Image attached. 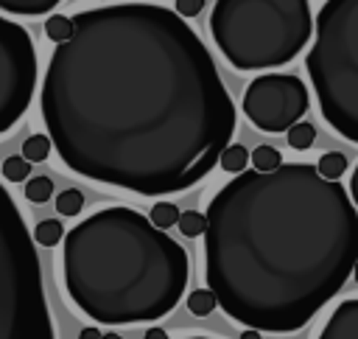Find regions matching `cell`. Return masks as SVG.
<instances>
[{"mask_svg":"<svg viewBox=\"0 0 358 339\" xmlns=\"http://www.w3.org/2000/svg\"><path fill=\"white\" fill-rule=\"evenodd\" d=\"M39 109L62 162L140 196L193 188L235 134V104L201 36L157 3L70 17Z\"/></svg>","mask_w":358,"mask_h":339,"instance_id":"1","label":"cell"},{"mask_svg":"<svg viewBox=\"0 0 358 339\" xmlns=\"http://www.w3.org/2000/svg\"><path fill=\"white\" fill-rule=\"evenodd\" d=\"M204 221L207 289L229 319L257 333L305 328L358 263V207L310 162L235 174Z\"/></svg>","mask_w":358,"mask_h":339,"instance_id":"2","label":"cell"},{"mask_svg":"<svg viewBox=\"0 0 358 339\" xmlns=\"http://www.w3.org/2000/svg\"><path fill=\"white\" fill-rule=\"evenodd\" d=\"M64 289L101 325L154 322L171 314L190 277L179 241L134 207H103L62 238Z\"/></svg>","mask_w":358,"mask_h":339,"instance_id":"3","label":"cell"},{"mask_svg":"<svg viewBox=\"0 0 358 339\" xmlns=\"http://www.w3.org/2000/svg\"><path fill=\"white\" fill-rule=\"evenodd\" d=\"M210 34L241 73L282 67L313 34L310 0H215Z\"/></svg>","mask_w":358,"mask_h":339,"instance_id":"4","label":"cell"},{"mask_svg":"<svg viewBox=\"0 0 358 339\" xmlns=\"http://www.w3.org/2000/svg\"><path fill=\"white\" fill-rule=\"evenodd\" d=\"M305 70L324 120L358 143V0H324Z\"/></svg>","mask_w":358,"mask_h":339,"instance_id":"5","label":"cell"},{"mask_svg":"<svg viewBox=\"0 0 358 339\" xmlns=\"http://www.w3.org/2000/svg\"><path fill=\"white\" fill-rule=\"evenodd\" d=\"M0 339H56L31 230L0 185Z\"/></svg>","mask_w":358,"mask_h":339,"instance_id":"6","label":"cell"},{"mask_svg":"<svg viewBox=\"0 0 358 339\" xmlns=\"http://www.w3.org/2000/svg\"><path fill=\"white\" fill-rule=\"evenodd\" d=\"M36 90V48L31 34L0 14V134L31 106Z\"/></svg>","mask_w":358,"mask_h":339,"instance_id":"7","label":"cell"},{"mask_svg":"<svg viewBox=\"0 0 358 339\" xmlns=\"http://www.w3.org/2000/svg\"><path fill=\"white\" fill-rule=\"evenodd\" d=\"M310 106L308 87L294 73H263L249 81L243 112L260 132H288Z\"/></svg>","mask_w":358,"mask_h":339,"instance_id":"8","label":"cell"},{"mask_svg":"<svg viewBox=\"0 0 358 339\" xmlns=\"http://www.w3.org/2000/svg\"><path fill=\"white\" fill-rule=\"evenodd\" d=\"M319 339H358V297L336 305V311L319 331Z\"/></svg>","mask_w":358,"mask_h":339,"instance_id":"9","label":"cell"},{"mask_svg":"<svg viewBox=\"0 0 358 339\" xmlns=\"http://www.w3.org/2000/svg\"><path fill=\"white\" fill-rule=\"evenodd\" d=\"M59 3L62 0H0V8L20 14V17H39V14L53 11Z\"/></svg>","mask_w":358,"mask_h":339,"instance_id":"10","label":"cell"},{"mask_svg":"<svg viewBox=\"0 0 358 339\" xmlns=\"http://www.w3.org/2000/svg\"><path fill=\"white\" fill-rule=\"evenodd\" d=\"M313 168H316V174H319L322 179L338 182V177H344V171H347V157H344L341 151H324Z\"/></svg>","mask_w":358,"mask_h":339,"instance_id":"11","label":"cell"},{"mask_svg":"<svg viewBox=\"0 0 358 339\" xmlns=\"http://www.w3.org/2000/svg\"><path fill=\"white\" fill-rule=\"evenodd\" d=\"M246 162H249V151H246V146H241V143H229V146L221 151V157H218V165H221L227 174H243V171H246Z\"/></svg>","mask_w":358,"mask_h":339,"instance_id":"12","label":"cell"},{"mask_svg":"<svg viewBox=\"0 0 358 339\" xmlns=\"http://www.w3.org/2000/svg\"><path fill=\"white\" fill-rule=\"evenodd\" d=\"M39 247H56V244H62V238H64V227H62V221L59 219H42L36 227H34V235H31Z\"/></svg>","mask_w":358,"mask_h":339,"instance_id":"13","label":"cell"},{"mask_svg":"<svg viewBox=\"0 0 358 339\" xmlns=\"http://www.w3.org/2000/svg\"><path fill=\"white\" fill-rule=\"evenodd\" d=\"M50 137L48 134H31L25 143H22V160H28V162H45L48 157H50Z\"/></svg>","mask_w":358,"mask_h":339,"instance_id":"14","label":"cell"},{"mask_svg":"<svg viewBox=\"0 0 358 339\" xmlns=\"http://www.w3.org/2000/svg\"><path fill=\"white\" fill-rule=\"evenodd\" d=\"M249 162L255 165V171L266 174V171H274L282 165V154L274 146H257L255 151H249Z\"/></svg>","mask_w":358,"mask_h":339,"instance_id":"15","label":"cell"},{"mask_svg":"<svg viewBox=\"0 0 358 339\" xmlns=\"http://www.w3.org/2000/svg\"><path fill=\"white\" fill-rule=\"evenodd\" d=\"M285 137H288V146H291V148L305 151V148L313 146V140H316V129H313V123H308V120H296V123L285 132Z\"/></svg>","mask_w":358,"mask_h":339,"instance_id":"16","label":"cell"},{"mask_svg":"<svg viewBox=\"0 0 358 339\" xmlns=\"http://www.w3.org/2000/svg\"><path fill=\"white\" fill-rule=\"evenodd\" d=\"M53 196V179L50 177H28L25 179V199L34 205H42Z\"/></svg>","mask_w":358,"mask_h":339,"instance_id":"17","label":"cell"},{"mask_svg":"<svg viewBox=\"0 0 358 339\" xmlns=\"http://www.w3.org/2000/svg\"><path fill=\"white\" fill-rule=\"evenodd\" d=\"M148 221L157 227V230H168L179 221V207L173 202H157L148 213Z\"/></svg>","mask_w":358,"mask_h":339,"instance_id":"18","label":"cell"},{"mask_svg":"<svg viewBox=\"0 0 358 339\" xmlns=\"http://www.w3.org/2000/svg\"><path fill=\"white\" fill-rule=\"evenodd\" d=\"M70 34H73V22H70V17H64V14H53V17L45 20V36H48L50 42L62 45V42L70 39Z\"/></svg>","mask_w":358,"mask_h":339,"instance_id":"19","label":"cell"},{"mask_svg":"<svg viewBox=\"0 0 358 339\" xmlns=\"http://www.w3.org/2000/svg\"><path fill=\"white\" fill-rule=\"evenodd\" d=\"M84 207V193L78 188H64L59 196H56V210L59 216H78Z\"/></svg>","mask_w":358,"mask_h":339,"instance_id":"20","label":"cell"},{"mask_svg":"<svg viewBox=\"0 0 358 339\" xmlns=\"http://www.w3.org/2000/svg\"><path fill=\"white\" fill-rule=\"evenodd\" d=\"M215 305H218V303H215V297H213L210 289H196V291L187 294V308H190V314H196V317L213 314Z\"/></svg>","mask_w":358,"mask_h":339,"instance_id":"21","label":"cell"},{"mask_svg":"<svg viewBox=\"0 0 358 339\" xmlns=\"http://www.w3.org/2000/svg\"><path fill=\"white\" fill-rule=\"evenodd\" d=\"M179 233L182 235H187V238H196V235H201L204 233V227H207V221H204V213H199V210H185V213H179Z\"/></svg>","mask_w":358,"mask_h":339,"instance_id":"22","label":"cell"},{"mask_svg":"<svg viewBox=\"0 0 358 339\" xmlns=\"http://www.w3.org/2000/svg\"><path fill=\"white\" fill-rule=\"evenodd\" d=\"M3 177L8 182H25L31 177V162L22 157H8V160H3Z\"/></svg>","mask_w":358,"mask_h":339,"instance_id":"23","label":"cell"},{"mask_svg":"<svg viewBox=\"0 0 358 339\" xmlns=\"http://www.w3.org/2000/svg\"><path fill=\"white\" fill-rule=\"evenodd\" d=\"M201 8H204V0H176L179 17H196V14H201Z\"/></svg>","mask_w":358,"mask_h":339,"instance_id":"24","label":"cell"},{"mask_svg":"<svg viewBox=\"0 0 358 339\" xmlns=\"http://www.w3.org/2000/svg\"><path fill=\"white\" fill-rule=\"evenodd\" d=\"M350 202L358 207V165H355V171H352V177H350Z\"/></svg>","mask_w":358,"mask_h":339,"instance_id":"25","label":"cell"},{"mask_svg":"<svg viewBox=\"0 0 358 339\" xmlns=\"http://www.w3.org/2000/svg\"><path fill=\"white\" fill-rule=\"evenodd\" d=\"M143 339H168V333H165V331H162V328H148V331H145V336H143Z\"/></svg>","mask_w":358,"mask_h":339,"instance_id":"26","label":"cell"},{"mask_svg":"<svg viewBox=\"0 0 358 339\" xmlns=\"http://www.w3.org/2000/svg\"><path fill=\"white\" fill-rule=\"evenodd\" d=\"M78 339H101V331H98V328H84V331L78 333Z\"/></svg>","mask_w":358,"mask_h":339,"instance_id":"27","label":"cell"},{"mask_svg":"<svg viewBox=\"0 0 358 339\" xmlns=\"http://www.w3.org/2000/svg\"><path fill=\"white\" fill-rule=\"evenodd\" d=\"M238 339H263V336H260L257 331H249V328H246V331H243V333H241Z\"/></svg>","mask_w":358,"mask_h":339,"instance_id":"28","label":"cell"},{"mask_svg":"<svg viewBox=\"0 0 358 339\" xmlns=\"http://www.w3.org/2000/svg\"><path fill=\"white\" fill-rule=\"evenodd\" d=\"M101 339H123L120 333H101Z\"/></svg>","mask_w":358,"mask_h":339,"instance_id":"29","label":"cell"},{"mask_svg":"<svg viewBox=\"0 0 358 339\" xmlns=\"http://www.w3.org/2000/svg\"><path fill=\"white\" fill-rule=\"evenodd\" d=\"M352 277H355V283H358V263L352 266Z\"/></svg>","mask_w":358,"mask_h":339,"instance_id":"30","label":"cell"},{"mask_svg":"<svg viewBox=\"0 0 358 339\" xmlns=\"http://www.w3.org/2000/svg\"><path fill=\"white\" fill-rule=\"evenodd\" d=\"M185 339H210V336H185Z\"/></svg>","mask_w":358,"mask_h":339,"instance_id":"31","label":"cell"}]
</instances>
